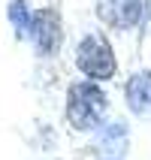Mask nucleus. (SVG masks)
Returning <instances> with one entry per match:
<instances>
[{
	"instance_id": "1",
	"label": "nucleus",
	"mask_w": 151,
	"mask_h": 160,
	"mask_svg": "<svg viewBox=\"0 0 151 160\" xmlns=\"http://www.w3.org/2000/svg\"><path fill=\"white\" fill-rule=\"evenodd\" d=\"M106 94L94 82H76L67 91V118L76 130H97L106 115Z\"/></svg>"
},
{
	"instance_id": "2",
	"label": "nucleus",
	"mask_w": 151,
	"mask_h": 160,
	"mask_svg": "<svg viewBox=\"0 0 151 160\" xmlns=\"http://www.w3.org/2000/svg\"><path fill=\"white\" fill-rule=\"evenodd\" d=\"M76 67H79L91 82H106L115 76L118 63L112 54V45L103 33H88L76 45Z\"/></svg>"
},
{
	"instance_id": "3",
	"label": "nucleus",
	"mask_w": 151,
	"mask_h": 160,
	"mask_svg": "<svg viewBox=\"0 0 151 160\" xmlns=\"http://www.w3.org/2000/svg\"><path fill=\"white\" fill-rule=\"evenodd\" d=\"M148 3L151 0H100L97 15L115 30H130V27H139L145 21Z\"/></svg>"
},
{
	"instance_id": "4",
	"label": "nucleus",
	"mask_w": 151,
	"mask_h": 160,
	"mask_svg": "<svg viewBox=\"0 0 151 160\" xmlns=\"http://www.w3.org/2000/svg\"><path fill=\"white\" fill-rule=\"evenodd\" d=\"M27 39L36 48V54H54L58 45H61V18L54 9H36L33 18H30V30H27Z\"/></svg>"
},
{
	"instance_id": "5",
	"label": "nucleus",
	"mask_w": 151,
	"mask_h": 160,
	"mask_svg": "<svg viewBox=\"0 0 151 160\" xmlns=\"http://www.w3.org/2000/svg\"><path fill=\"white\" fill-rule=\"evenodd\" d=\"M124 100L127 109L133 112L136 118H151V72H133L124 85Z\"/></svg>"
},
{
	"instance_id": "6",
	"label": "nucleus",
	"mask_w": 151,
	"mask_h": 160,
	"mask_svg": "<svg viewBox=\"0 0 151 160\" xmlns=\"http://www.w3.org/2000/svg\"><path fill=\"white\" fill-rule=\"evenodd\" d=\"M127 142H130V133H127L124 121H109V124L97 127V148L106 154H121L127 148Z\"/></svg>"
},
{
	"instance_id": "7",
	"label": "nucleus",
	"mask_w": 151,
	"mask_h": 160,
	"mask_svg": "<svg viewBox=\"0 0 151 160\" xmlns=\"http://www.w3.org/2000/svg\"><path fill=\"white\" fill-rule=\"evenodd\" d=\"M30 18H33V12L27 9L24 0H9V21H12V27H15L18 36H27V30H30Z\"/></svg>"
}]
</instances>
